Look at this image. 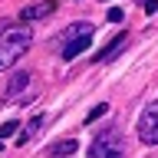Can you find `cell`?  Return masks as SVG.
I'll list each match as a JSON object with an SVG mask.
<instances>
[{"mask_svg":"<svg viewBox=\"0 0 158 158\" xmlns=\"http://www.w3.org/2000/svg\"><path fill=\"white\" fill-rule=\"evenodd\" d=\"M33 46V33L27 27H17V30H3L0 33V69L13 66L27 49Z\"/></svg>","mask_w":158,"mask_h":158,"instance_id":"cell-1","label":"cell"},{"mask_svg":"<svg viewBox=\"0 0 158 158\" xmlns=\"http://www.w3.org/2000/svg\"><path fill=\"white\" fill-rule=\"evenodd\" d=\"M86 158H125V142H122L118 132L106 128V132H99V135L92 138Z\"/></svg>","mask_w":158,"mask_h":158,"instance_id":"cell-2","label":"cell"},{"mask_svg":"<svg viewBox=\"0 0 158 158\" xmlns=\"http://www.w3.org/2000/svg\"><path fill=\"white\" fill-rule=\"evenodd\" d=\"M138 138L145 145H158V102L142 109V115H138Z\"/></svg>","mask_w":158,"mask_h":158,"instance_id":"cell-3","label":"cell"},{"mask_svg":"<svg viewBox=\"0 0 158 158\" xmlns=\"http://www.w3.org/2000/svg\"><path fill=\"white\" fill-rule=\"evenodd\" d=\"M89 43H92V33H82V36H73V40H63V53L59 56L66 59V63H73V59L79 56V53H86Z\"/></svg>","mask_w":158,"mask_h":158,"instance_id":"cell-4","label":"cell"},{"mask_svg":"<svg viewBox=\"0 0 158 158\" xmlns=\"http://www.w3.org/2000/svg\"><path fill=\"white\" fill-rule=\"evenodd\" d=\"M128 46V33H118L115 40H112V43H106V46L99 49L96 56H92V63H109V59H115L118 53H122V49Z\"/></svg>","mask_w":158,"mask_h":158,"instance_id":"cell-5","label":"cell"},{"mask_svg":"<svg viewBox=\"0 0 158 158\" xmlns=\"http://www.w3.org/2000/svg\"><path fill=\"white\" fill-rule=\"evenodd\" d=\"M53 10H56V0L30 3V7H23V10H20V20H23V23H33V20H43V17H49Z\"/></svg>","mask_w":158,"mask_h":158,"instance_id":"cell-6","label":"cell"},{"mask_svg":"<svg viewBox=\"0 0 158 158\" xmlns=\"http://www.w3.org/2000/svg\"><path fill=\"white\" fill-rule=\"evenodd\" d=\"M30 73H17V76L10 79V86H7V99H13V96H20V92H23V89L30 86Z\"/></svg>","mask_w":158,"mask_h":158,"instance_id":"cell-7","label":"cell"},{"mask_svg":"<svg viewBox=\"0 0 158 158\" xmlns=\"http://www.w3.org/2000/svg\"><path fill=\"white\" fill-rule=\"evenodd\" d=\"M40 125H43V115H33V118H30V122H27V128H23V132H20V135H17V145H27L30 138L36 135V128H40Z\"/></svg>","mask_w":158,"mask_h":158,"instance_id":"cell-8","label":"cell"},{"mask_svg":"<svg viewBox=\"0 0 158 158\" xmlns=\"http://www.w3.org/2000/svg\"><path fill=\"white\" fill-rule=\"evenodd\" d=\"M76 148H79V142H76V138H66V142H56V145L49 148V155H56V158L63 155V158H66V155H73Z\"/></svg>","mask_w":158,"mask_h":158,"instance_id":"cell-9","label":"cell"},{"mask_svg":"<svg viewBox=\"0 0 158 158\" xmlns=\"http://www.w3.org/2000/svg\"><path fill=\"white\" fill-rule=\"evenodd\" d=\"M82 33H96V30H92V23H82V20H79V23H73V27L66 30V33H63V40H73V36H82Z\"/></svg>","mask_w":158,"mask_h":158,"instance_id":"cell-10","label":"cell"},{"mask_svg":"<svg viewBox=\"0 0 158 158\" xmlns=\"http://www.w3.org/2000/svg\"><path fill=\"white\" fill-rule=\"evenodd\" d=\"M106 112H109V106H106V102H99V106H92V112L86 115V125H92V122H96V118H102Z\"/></svg>","mask_w":158,"mask_h":158,"instance_id":"cell-11","label":"cell"},{"mask_svg":"<svg viewBox=\"0 0 158 158\" xmlns=\"http://www.w3.org/2000/svg\"><path fill=\"white\" fill-rule=\"evenodd\" d=\"M17 128H20V122H13V118H10V122H3V125H0V142H3V138H10Z\"/></svg>","mask_w":158,"mask_h":158,"instance_id":"cell-12","label":"cell"},{"mask_svg":"<svg viewBox=\"0 0 158 158\" xmlns=\"http://www.w3.org/2000/svg\"><path fill=\"white\" fill-rule=\"evenodd\" d=\"M122 17H125V13H122L118 7H109V13H106V20H109V23H122Z\"/></svg>","mask_w":158,"mask_h":158,"instance_id":"cell-13","label":"cell"},{"mask_svg":"<svg viewBox=\"0 0 158 158\" xmlns=\"http://www.w3.org/2000/svg\"><path fill=\"white\" fill-rule=\"evenodd\" d=\"M145 13H158V0H145Z\"/></svg>","mask_w":158,"mask_h":158,"instance_id":"cell-14","label":"cell"},{"mask_svg":"<svg viewBox=\"0 0 158 158\" xmlns=\"http://www.w3.org/2000/svg\"><path fill=\"white\" fill-rule=\"evenodd\" d=\"M0 33H3V23H0Z\"/></svg>","mask_w":158,"mask_h":158,"instance_id":"cell-15","label":"cell"}]
</instances>
